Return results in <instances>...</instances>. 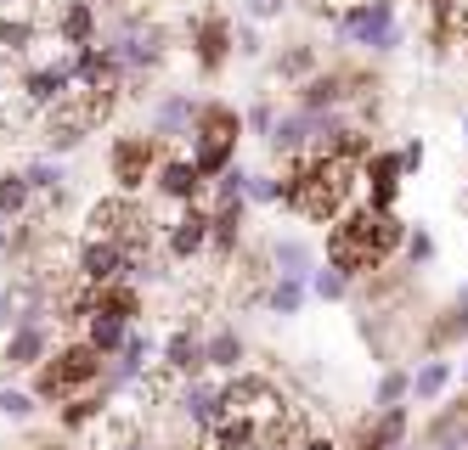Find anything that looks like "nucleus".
<instances>
[{
  "label": "nucleus",
  "mask_w": 468,
  "mask_h": 450,
  "mask_svg": "<svg viewBox=\"0 0 468 450\" xmlns=\"http://www.w3.org/2000/svg\"><path fill=\"white\" fill-rule=\"evenodd\" d=\"M57 350V332H51V321H23V327H12V332H0V372H35L46 355Z\"/></svg>",
  "instance_id": "12"
},
{
  "label": "nucleus",
  "mask_w": 468,
  "mask_h": 450,
  "mask_svg": "<svg viewBox=\"0 0 468 450\" xmlns=\"http://www.w3.org/2000/svg\"><path fill=\"white\" fill-rule=\"evenodd\" d=\"M282 6H288V0H249V17H254V23H265V17H282Z\"/></svg>",
  "instance_id": "36"
},
{
  "label": "nucleus",
  "mask_w": 468,
  "mask_h": 450,
  "mask_svg": "<svg viewBox=\"0 0 468 450\" xmlns=\"http://www.w3.org/2000/svg\"><path fill=\"white\" fill-rule=\"evenodd\" d=\"M153 197H164L170 209H181V203H204V192H209V181L197 175V163L186 158V152H170V158H158V169H153V186H147Z\"/></svg>",
  "instance_id": "15"
},
{
  "label": "nucleus",
  "mask_w": 468,
  "mask_h": 450,
  "mask_svg": "<svg viewBox=\"0 0 468 450\" xmlns=\"http://www.w3.org/2000/svg\"><path fill=\"white\" fill-rule=\"evenodd\" d=\"M158 366L176 377H197V372H209V361H204V332H197V321H181L170 338L158 343Z\"/></svg>",
  "instance_id": "19"
},
{
  "label": "nucleus",
  "mask_w": 468,
  "mask_h": 450,
  "mask_svg": "<svg viewBox=\"0 0 468 450\" xmlns=\"http://www.w3.org/2000/svg\"><path fill=\"white\" fill-rule=\"evenodd\" d=\"M311 135H316V113H311V108H299V101H293L288 113H277V130L265 135V147H271V152L288 163V158H305Z\"/></svg>",
  "instance_id": "21"
},
{
  "label": "nucleus",
  "mask_w": 468,
  "mask_h": 450,
  "mask_svg": "<svg viewBox=\"0 0 468 450\" xmlns=\"http://www.w3.org/2000/svg\"><path fill=\"white\" fill-rule=\"evenodd\" d=\"M271 130H277V101H254V108L243 113V135H260L265 141Z\"/></svg>",
  "instance_id": "33"
},
{
  "label": "nucleus",
  "mask_w": 468,
  "mask_h": 450,
  "mask_svg": "<svg viewBox=\"0 0 468 450\" xmlns=\"http://www.w3.org/2000/svg\"><path fill=\"white\" fill-rule=\"evenodd\" d=\"M271 270H277V276H299V282H311L316 248H311L305 236H271Z\"/></svg>",
  "instance_id": "25"
},
{
  "label": "nucleus",
  "mask_w": 468,
  "mask_h": 450,
  "mask_svg": "<svg viewBox=\"0 0 468 450\" xmlns=\"http://www.w3.org/2000/svg\"><path fill=\"white\" fill-rule=\"evenodd\" d=\"M23 181L35 186V197H40V203H62V192H69V175H62V163H57L51 152L28 163V169H23Z\"/></svg>",
  "instance_id": "28"
},
{
  "label": "nucleus",
  "mask_w": 468,
  "mask_h": 450,
  "mask_svg": "<svg viewBox=\"0 0 468 450\" xmlns=\"http://www.w3.org/2000/svg\"><path fill=\"white\" fill-rule=\"evenodd\" d=\"M446 394H452V361L446 355H418V366H412V400L434 405V400H446Z\"/></svg>",
  "instance_id": "23"
},
{
  "label": "nucleus",
  "mask_w": 468,
  "mask_h": 450,
  "mask_svg": "<svg viewBox=\"0 0 468 450\" xmlns=\"http://www.w3.org/2000/svg\"><path fill=\"white\" fill-rule=\"evenodd\" d=\"M350 288H356V282H350L339 265H316V270H311V298H322V304H345Z\"/></svg>",
  "instance_id": "30"
},
{
  "label": "nucleus",
  "mask_w": 468,
  "mask_h": 450,
  "mask_svg": "<svg viewBox=\"0 0 468 450\" xmlns=\"http://www.w3.org/2000/svg\"><path fill=\"white\" fill-rule=\"evenodd\" d=\"M463 34H468V0H463Z\"/></svg>",
  "instance_id": "40"
},
{
  "label": "nucleus",
  "mask_w": 468,
  "mask_h": 450,
  "mask_svg": "<svg viewBox=\"0 0 468 450\" xmlns=\"http://www.w3.org/2000/svg\"><path fill=\"white\" fill-rule=\"evenodd\" d=\"M249 203H282V175H249Z\"/></svg>",
  "instance_id": "34"
},
{
  "label": "nucleus",
  "mask_w": 468,
  "mask_h": 450,
  "mask_svg": "<svg viewBox=\"0 0 468 450\" xmlns=\"http://www.w3.org/2000/svg\"><path fill=\"white\" fill-rule=\"evenodd\" d=\"M407 242V220L400 209H384V203H356L339 220L327 225V265H339L350 282H361L367 270H378L400 254Z\"/></svg>",
  "instance_id": "2"
},
{
  "label": "nucleus",
  "mask_w": 468,
  "mask_h": 450,
  "mask_svg": "<svg viewBox=\"0 0 468 450\" xmlns=\"http://www.w3.org/2000/svg\"><path fill=\"white\" fill-rule=\"evenodd\" d=\"M40 411V400H35V389H17V383H0V417L6 423H28Z\"/></svg>",
  "instance_id": "31"
},
{
  "label": "nucleus",
  "mask_w": 468,
  "mask_h": 450,
  "mask_svg": "<svg viewBox=\"0 0 468 450\" xmlns=\"http://www.w3.org/2000/svg\"><path fill=\"white\" fill-rule=\"evenodd\" d=\"M74 276L85 288H108V282H124L136 276V254L113 236H80L74 242Z\"/></svg>",
  "instance_id": "10"
},
{
  "label": "nucleus",
  "mask_w": 468,
  "mask_h": 450,
  "mask_svg": "<svg viewBox=\"0 0 468 450\" xmlns=\"http://www.w3.org/2000/svg\"><path fill=\"white\" fill-rule=\"evenodd\" d=\"M434 254H441V248H434V236H429L423 225H407V242H400V259H407L412 270H423V265H434Z\"/></svg>",
  "instance_id": "32"
},
{
  "label": "nucleus",
  "mask_w": 468,
  "mask_h": 450,
  "mask_svg": "<svg viewBox=\"0 0 468 450\" xmlns=\"http://www.w3.org/2000/svg\"><path fill=\"white\" fill-rule=\"evenodd\" d=\"M305 298H311V282H299V276H271V288H265V298H260V309H271V316H299L305 309Z\"/></svg>",
  "instance_id": "27"
},
{
  "label": "nucleus",
  "mask_w": 468,
  "mask_h": 450,
  "mask_svg": "<svg viewBox=\"0 0 468 450\" xmlns=\"http://www.w3.org/2000/svg\"><path fill=\"white\" fill-rule=\"evenodd\" d=\"M412 439V411L407 405H373L345 428V439H333V450H395Z\"/></svg>",
  "instance_id": "9"
},
{
  "label": "nucleus",
  "mask_w": 468,
  "mask_h": 450,
  "mask_svg": "<svg viewBox=\"0 0 468 450\" xmlns=\"http://www.w3.org/2000/svg\"><path fill=\"white\" fill-rule=\"evenodd\" d=\"M238 141H243V113L231 108V101H220V96L197 101L192 135H186V158L197 163V175L215 181L226 163H238Z\"/></svg>",
  "instance_id": "4"
},
{
  "label": "nucleus",
  "mask_w": 468,
  "mask_h": 450,
  "mask_svg": "<svg viewBox=\"0 0 468 450\" xmlns=\"http://www.w3.org/2000/svg\"><path fill=\"white\" fill-rule=\"evenodd\" d=\"M356 203H361V158H288L282 209L293 220L333 225Z\"/></svg>",
  "instance_id": "1"
},
{
  "label": "nucleus",
  "mask_w": 468,
  "mask_h": 450,
  "mask_svg": "<svg viewBox=\"0 0 468 450\" xmlns=\"http://www.w3.org/2000/svg\"><path fill=\"white\" fill-rule=\"evenodd\" d=\"M316 68H322V51H316L311 40H293V46H282V51H277L271 74H277L282 85H299V79H311Z\"/></svg>",
  "instance_id": "26"
},
{
  "label": "nucleus",
  "mask_w": 468,
  "mask_h": 450,
  "mask_svg": "<svg viewBox=\"0 0 468 450\" xmlns=\"http://www.w3.org/2000/svg\"><path fill=\"white\" fill-rule=\"evenodd\" d=\"M46 28H51V40H57L62 51L96 46V40H102V6H96V0H57Z\"/></svg>",
  "instance_id": "13"
},
{
  "label": "nucleus",
  "mask_w": 468,
  "mask_h": 450,
  "mask_svg": "<svg viewBox=\"0 0 468 450\" xmlns=\"http://www.w3.org/2000/svg\"><path fill=\"white\" fill-rule=\"evenodd\" d=\"M186 51H192V68L204 79L226 74V62L238 57V23H231L226 12H215V6H204L186 23Z\"/></svg>",
  "instance_id": "7"
},
{
  "label": "nucleus",
  "mask_w": 468,
  "mask_h": 450,
  "mask_svg": "<svg viewBox=\"0 0 468 450\" xmlns=\"http://www.w3.org/2000/svg\"><path fill=\"white\" fill-rule=\"evenodd\" d=\"M17 90L35 101V108L46 113V108H57V101H69L80 85H74V57L62 51L57 62H35V68H23V79H17Z\"/></svg>",
  "instance_id": "16"
},
{
  "label": "nucleus",
  "mask_w": 468,
  "mask_h": 450,
  "mask_svg": "<svg viewBox=\"0 0 468 450\" xmlns=\"http://www.w3.org/2000/svg\"><path fill=\"white\" fill-rule=\"evenodd\" d=\"M204 361H209V372H243V361H249L243 332H238V327H215V332H204Z\"/></svg>",
  "instance_id": "24"
},
{
  "label": "nucleus",
  "mask_w": 468,
  "mask_h": 450,
  "mask_svg": "<svg viewBox=\"0 0 468 450\" xmlns=\"http://www.w3.org/2000/svg\"><path fill=\"white\" fill-rule=\"evenodd\" d=\"M468 343V288H457L452 298L423 309V332H418V355H452Z\"/></svg>",
  "instance_id": "11"
},
{
  "label": "nucleus",
  "mask_w": 468,
  "mask_h": 450,
  "mask_svg": "<svg viewBox=\"0 0 468 450\" xmlns=\"http://www.w3.org/2000/svg\"><path fill=\"white\" fill-rule=\"evenodd\" d=\"M158 254L170 265H197L209 254V203H181V209H170V220H164L158 231Z\"/></svg>",
  "instance_id": "8"
},
{
  "label": "nucleus",
  "mask_w": 468,
  "mask_h": 450,
  "mask_svg": "<svg viewBox=\"0 0 468 450\" xmlns=\"http://www.w3.org/2000/svg\"><path fill=\"white\" fill-rule=\"evenodd\" d=\"M12 6H23V0H0V12H12Z\"/></svg>",
  "instance_id": "38"
},
{
  "label": "nucleus",
  "mask_w": 468,
  "mask_h": 450,
  "mask_svg": "<svg viewBox=\"0 0 468 450\" xmlns=\"http://www.w3.org/2000/svg\"><path fill=\"white\" fill-rule=\"evenodd\" d=\"M102 372H108V355L96 350L90 338H69V343H57V350H51L35 372H28V377H35L28 389H35L40 405L57 411L62 400H74V394H85V389L102 383Z\"/></svg>",
  "instance_id": "3"
},
{
  "label": "nucleus",
  "mask_w": 468,
  "mask_h": 450,
  "mask_svg": "<svg viewBox=\"0 0 468 450\" xmlns=\"http://www.w3.org/2000/svg\"><path fill=\"white\" fill-rule=\"evenodd\" d=\"M463 147H468V119H463Z\"/></svg>",
  "instance_id": "41"
},
{
  "label": "nucleus",
  "mask_w": 468,
  "mask_h": 450,
  "mask_svg": "<svg viewBox=\"0 0 468 450\" xmlns=\"http://www.w3.org/2000/svg\"><path fill=\"white\" fill-rule=\"evenodd\" d=\"M192 113H197V96H186V90H164L153 108H147V130L158 135L164 147H176V141H186V135H192Z\"/></svg>",
  "instance_id": "20"
},
{
  "label": "nucleus",
  "mask_w": 468,
  "mask_h": 450,
  "mask_svg": "<svg viewBox=\"0 0 468 450\" xmlns=\"http://www.w3.org/2000/svg\"><path fill=\"white\" fill-rule=\"evenodd\" d=\"M463 389H468V361H463Z\"/></svg>",
  "instance_id": "42"
},
{
  "label": "nucleus",
  "mask_w": 468,
  "mask_h": 450,
  "mask_svg": "<svg viewBox=\"0 0 468 450\" xmlns=\"http://www.w3.org/2000/svg\"><path fill=\"white\" fill-rule=\"evenodd\" d=\"M400 163H407V175L423 169V141H400Z\"/></svg>",
  "instance_id": "37"
},
{
  "label": "nucleus",
  "mask_w": 468,
  "mask_h": 450,
  "mask_svg": "<svg viewBox=\"0 0 468 450\" xmlns=\"http://www.w3.org/2000/svg\"><path fill=\"white\" fill-rule=\"evenodd\" d=\"M333 28L339 40L356 46V51H373V57H389L407 40V23H400V0H345L333 12Z\"/></svg>",
  "instance_id": "5"
},
{
  "label": "nucleus",
  "mask_w": 468,
  "mask_h": 450,
  "mask_svg": "<svg viewBox=\"0 0 468 450\" xmlns=\"http://www.w3.org/2000/svg\"><path fill=\"white\" fill-rule=\"evenodd\" d=\"M243 236H249V197L209 203V259L226 265L231 254L243 248Z\"/></svg>",
  "instance_id": "18"
},
{
  "label": "nucleus",
  "mask_w": 468,
  "mask_h": 450,
  "mask_svg": "<svg viewBox=\"0 0 468 450\" xmlns=\"http://www.w3.org/2000/svg\"><path fill=\"white\" fill-rule=\"evenodd\" d=\"M412 400V366H384L373 383V405H407Z\"/></svg>",
  "instance_id": "29"
},
{
  "label": "nucleus",
  "mask_w": 468,
  "mask_h": 450,
  "mask_svg": "<svg viewBox=\"0 0 468 450\" xmlns=\"http://www.w3.org/2000/svg\"><path fill=\"white\" fill-rule=\"evenodd\" d=\"M164 158V141L153 130H119L108 141V181L124 192V197H142L153 186V169Z\"/></svg>",
  "instance_id": "6"
},
{
  "label": "nucleus",
  "mask_w": 468,
  "mask_h": 450,
  "mask_svg": "<svg viewBox=\"0 0 468 450\" xmlns=\"http://www.w3.org/2000/svg\"><path fill=\"white\" fill-rule=\"evenodd\" d=\"M400 186H407V163H400V147H373L361 158V203H384L395 209Z\"/></svg>",
  "instance_id": "14"
},
{
  "label": "nucleus",
  "mask_w": 468,
  "mask_h": 450,
  "mask_svg": "<svg viewBox=\"0 0 468 450\" xmlns=\"http://www.w3.org/2000/svg\"><path fill=\"white\" fill-rule=\"evenodd\" d=\"M418 445H423V450H468V389L452 394L446 405L434 400L429 423L418 428Z\"/></svg>",
  "instance_id": "17"
},
{
  "label": "nucleus",
  "mask_w": 468,
  "mask_h": 450,
  "mask_svg": "<svg viewBox=\"0 0 468 450\" xmlns=\"http://www.w3.org/2000/svg\"><path fill=\"white\" fill-rule=\"evenodd\" d=\"M260 51H265V40H260V28H254V17H249V23H238V57H249V62H254Z\"/></svg>",
  "instance_id": "35"
},
{
  "label": "nucleus",
  "mask_w": 468,
  "mask_h": 450,
  "mask_svg": "<svg viewBox=\"0 0 468 450\" xmlns=\"http://www.w3.org/2000/svg\"><path fill=\"white\" fill-rule=\"evenodd\" d=\"M40 34H46V23L35 12H23V6L0 12V51H6V57H28L40 46Z\"/></svg>",
  "instance_id": "22"
},
{
  "label": "nucleus",
  "mask_w": 468,
  "mask_h": 450,
  "mask_svg": "<svg viewBox=\"0 0 468 450\" xmlns=\"http://www.w3.org/2000/svg\"><path fill=\"white\" fill-rule=\"evenodd\" d=\"M395 450H423V445H412V439H407V445H395Z\"/></svg>",
  "instance_id": "39"
}]
</instances>
